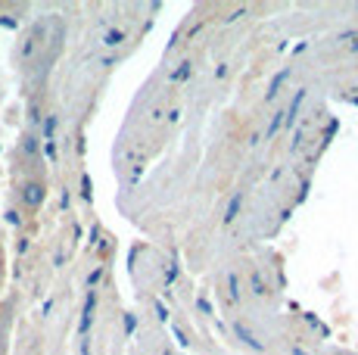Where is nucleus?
<instances>
[{"label":"nucleus","mask_w":358,"mask_h":355,"mask_svg":"<svg viewBox=\"0 0 358 355\" xmlns=\"http://www.w3.org/2000/svg\"><path fill=\"white\" fill-rule=\"evenodd\" d=\"M47 190H44V181H25L22 187H19V203H22L25 209H41V203H44Z\"/></svg>","instance_id":"obj_1"}]
</instances>
